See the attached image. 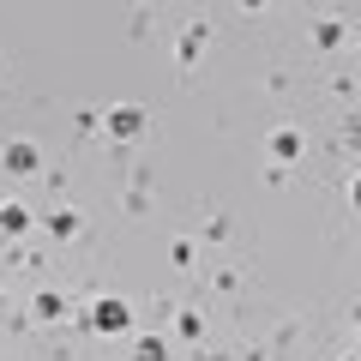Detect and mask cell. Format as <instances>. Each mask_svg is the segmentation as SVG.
<instances>
[{"label":"cell","mask_w":361,"mask_h":361,"mask_svg":"<svg viewBox=\"0 0 361 361\" xmlns=\"http://www.w3.org/2000/svg\"><path fill=\"white\" fill-rule=\"evenodd\" d=\"M313 37L331 49V42H343V25H337V18H319V25H313Z\"/></svg>","instance_id":"cell-8"},{"label":"cell","mask_w":361,"mask_h":361,"mask_svg":"<svg viewBox=\"0 0 361 361\" xmlns=\"http://www.w3.org/2000/svg\"><path fill=\"white\" fill-rule=\"evenodd\" d=\"M0 163H6V175H30L42 157H37V145H30V139H13L6 151H0Z\"/></svg>","instance_id":"cell-3"},{"label":"cell","mask_w":361,"mask_h":361,"mask_svg":"<svg viewBox=\"0 0 361 361\" xmlns=\"http://www.w3.org/2000/svg\"><path fill=\"white\" fill-rule=\"evenodd\" d=\"M301 151H307V139H301L295 127H277V133H271V157H277V163H295Z\"/></svg>","instance_id":"cell-4"},{"label":"cell","mask_w":361,"mask_h":361,"mask_svg":"<svg viewBox=\"0 0 361 361\" xmlns=\"http://www.w3.org/2000/svg\"><path fill=\"white\" fill-rule=\"evenodd\" d=\"M199 42H205V30H187L180 37V61H199Z\"/></svg>","instance_id":"cell-11"},{"label":"cell","mask_w":361,"mask_h":361,"mask_svg":"<svg viewBox=\"0 0 361 361\" xmlns=\"http://www.w3.org/2000/svg\"><path fill=\"white\" fill-rule=\"evenodd\" d=\"M349 205H361V175H355V180H349Z\"/></svg>","instance_id":"cell-12"},{"label":"cell","mask_w":361,"mask_h":361,"mask_svg":"<svg viewBox=\"0 0 361 361\" xmlns=\"http://www.w3.org/2000/svg\"><path fill=\"white\" fill-rule=\"evenodd\" d=\"M103 127H109V139H139V133H145V109L115 103V109L103 115Z\"/></svg>","instance_id":"cell-2"},{"label":"cell","mask_w":361,"mask_h":361,"mask_svg":"<svg viewBox=\"0 0 361 361\" xmlns=\"http://www.w3.org/2000/svg\"><path fill=\"white\" fill-rule=\"evenodd\" d=\"M30 313H37V319H61V313H66V301L54 295V289H42V295L30 301Z\"/></svg>","instance_id":"cell-6"},{"label":"cell","mask_w":361,"mask_h":361,"mask_svg":"<svg viewBox=\"0 0 361 361\" xmlns=\"http://www.w3.org/2000/svg\"><path fill=\"white\" fill-rule=\"evenodd\" d=\"M49 229H54V241H66V235H78V217H73V211H54Z\"/></svg>","instance_id":"cell-7"},{"label":"cell","mask_w":361,"mask_h":361,"mask_svg":"<svg viewBox=\"0 0 361 361\" xmlns=\"http://www.w3.org/2000/svg\"><path fill=\"white\" fill-rule=\"evenodd\" d=\"M133 355H139V361H163L169 349H163V337H139V349H133Z\"/></svg>","instance_id":"cell-9"},{"label":"cell","mask_w":361,"mask_h":361,"mask_svg":"<svg viewBox=\"0 0 361 361\" xmlns=\"http://www.w3.org/2000/svg\"><path fill=\"white\" fill-rule=\"evenodd\" d=\"M90 325H97V331H103V337H121V331H127V325H133V307H127V301H121V295H103V301H97V307H90Z\"/></svg>","instance_id":"cell-1"},{"label":"cell","mask_w":361,"mask_h":361,"mask_svg":"<svg viewBox=\"0 0 361 361\" xmlns=\"http://www.w3.org/2000/svg\"><path fill=\"white\" fill-rule=\"evenodd\" d=\"M349 361H355V355H349Z\"/></svg>","instance_id":"cell-13"},{"label":"cell","mask_w":361,"mask_h":361,"mask_svg":"<svg viewBox=\"0 0 361 361\" xmlns=\"http://www.w3.org/2000/svg\"><path fill=\"white\" fill-rule=\"evenodd\" d=\"M199 331H205V319H199V313H180V319H175V337H199Z\"/></svg>","instance_id":"cell-10"},{"label":"cell","mask_w":361,"mask_h":361,"mask_svg":"<svg viewBox=\"0 0 361 361\" xmlns=\"http://www.w3.org/2000/svg\"><path fill=\"white\" fill-rule=\"evenodd\" d=\"M30 229V211L25 205H0V235H25Z\"/></svg>","instance_id":"cell-5"}]
</instances>
